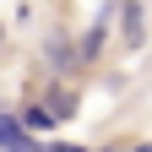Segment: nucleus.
<instances>
[{
  "label": "nucleus",
  "instance_id": "obj_1",
  "mask_svg": "<svg viewBox=\"0 0 152 152\" xmlns=\"http://www.w3.org/2000/svg\"><path fill=\"white\" fill-rule=\"evenodd\" d=\"M27 120H16V114H6V120H0V147H6V152H44V147H38L33 136H27Z\"/></svg>",
  "mask_w": 152,
  "mask_h": 152
},
{
  "label": "nucleus",
  "instance_id": "obj_2",
  "mask_svg": "<svg viewBox=\"0 0 152 152\" xmlns=\"http://www.w3.org/2000/svg\"><path fill=\"white\" fill-rule=\"evenodd\" d=\"M120 33H125V44H130V49H141L147 22H141V6H136V0H120Z\"/></svg>",
  "mask_w": 152,
  "mask_h": 152
},
{
  "label": "nucleus",
  "instance_id": "obj_3",
  "mask_svg": "<svg viewBox=\"0 0 152 152\" xmlns=\"http://www.w3.org/2000/svg\"><path fill=\"white\" fill-rule=\"evenodd\" d=\"M49 109H54V114H60V120H65V114L76 109V98H71L65 87H49Z\"/></svg>",
  "mask_w": 152,
  "mask_h": 152
},
{
  "label": "nucleus",
  "instance_id": "obj_4",
  "mask_svg": "<svg viewBox=\"0 0 152 152\" xmlns=\"http://www.w3.org/2000/svg\"><path fill=\"white\" fill-rule=\"evenodd\" d=\"M22 120H27L33 130H49L54 120H60V114H54V109H27V114H22Z\"/></svg>",
  "mask_w": 152,
  "mask_h": 152
},
{
  "label": "nucleus",
  "instance_id": "obj_5",
  "mask_svg": "<svg viewBox=\"0 0 152 152\" xmlns=\"http://www.w3.org/2000/svg\"><path fill=\"white\" fill-rule=\"evenodd\" d=\"M49 60H54V65H71V54H65V44H60V38H49Z\"/></svg>",
  "mask_w": 152,
  "mask_h": 152
},
{
  "label": "nucleus",
  "instance_id": "obj_6",
  "mask_svg": "<svg viewBox=\"0 0 152 152\" xmlns=\"http://www.w3.org/2000/svg\"><path fill=\"white\" fill-rule=\"evenodd\" d=\"M49 152H82V147H49Z\"/></svg>",
  "mask_w": 152,
  "mask_h": 152
},
{
  "label": "nucleus",
  "instance_id": "obj_7",
  "mask_svg": "<svg viewBox=\"0 0 152 152\" xmlns=\"http://www.w3.org/2000/svg\"><path fill=\"white\" fill-rule=\"evenodd\" d=\"M136 152H152V147H136Z\"/></svg>",
  "mask_w": 152,
  "mask_h": 152
}]
</instances>
